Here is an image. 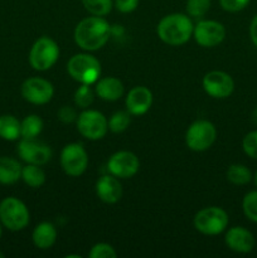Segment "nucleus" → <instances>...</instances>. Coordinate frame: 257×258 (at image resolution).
I'll list each match as a JSON object with an SVG mask.
<instances>
[{
	"mask_svg": "<svg viewBox=\"0 0 257 258\" xmlns=\"http://www.w3.org/2000/svg\"><path fill=\"white\" fill-rule=\"evenodd\" d=\"M110 34L111 28L108 23L95 15L78 23L75 30V40L82 49L96 50L106 44Z\"/></svg>",
	"mask_w": 257,
	"mask_h": 258,
	"instance_id": "nucleus-1",
	"label": "nucleus"
},
{
	"mask_svg": "<svg viewBox=\"0 0 257 258\" xmlns=\"http://www.w3.org/2000/svg\"><path fill=\"white\" fill-rule=\"evenodd\" d=\"M193 30V23L189 17L179 13L166 15L158 25V34L160 39L170 45H180L188 42Z\"/></svg>",
	"mask_w": 257,
	"mask_h": 258,
	"instance_id": "nucleus-2",
	"label": "nucleus"
},
{
	"mask_svg": "<svg viewBox=\"0 0 257 258\" xmlns=\"http://www.w3.org/2000/svg\"><path fill=\"white\" fill-rule=\"evenodd\" d=\"M68 73L82 85H92L101 75V64L93 55L76 54L67 64Z\"/></svg>",
	"mask_w": 257,
	"mask_h": 258,
	"instance_id": "nucleus-3",
	"label": "nucleus"
},
{
	"mask_svg": "<svg viewBox=\"0 0 257 258\" xmlns=\"http://www.w3.org/2000/svg\"><path fill=\"white\" fill-rule=\"evenodd\" d=\"M0 219L10 231H22L29 223V212L22 201L10 197L0 203Z\"/></svg>",
	"mask_w": 257,
	"mask_h": 258,
	"instance_id": "nucleus-4",
	"label": "nucleus"
},
{
	"mask_svg": "<svg viewBox=\"0 0 257 258\" xmlns=\"http://www.w3.org/2000/svg\"><path fill=\"white\" fill-rule=\"evenodd\" d=\"M194 226L201 233L216 236L228 226V216L218 207H209L199 211L194 217Z\"/></svg>",
	"mask_w": 257,
	"mask_h": 258,
	"instance_id": "nucleus-5",
	"label": "nucleus"
},
{
	"mask_svg": "<svg viewBox=\"0 0 257 258\" xmlns=\"http://www.w3.org/2000/svg\"><path fill=\"white\" fill-rule=\"evenodd\" d=\"M59 57V48L57 43L48 37L38 39L33 44L29 54V62L37 71H47L57 62Z\"/></svg>",
	"mask_w": 257,
	"mask_h": 258,
	"instance_id": "nucleus-6",
	"label": "nucleus"
},
{
	"mask_svg": "<svg viewBox=\"0 0 257 258\" xmlns=\"http://www.w3.org/2000/svg\"><path fill=\"white\" fill-rule=\"evenodd\" d=\"M217 136L216 127L207 120H199L191 123L185 135V143L190 150L204 151L212 146Z\"/></svg>",
	"mask_w": 257,
	"mask_h": 258,
	"instance_id": "nucleus-7",
	"label": "nucleus"
},
{
	"mask_svg": "<svg viewBox=\"0 0 257 258\" xmlns=\"http://www.w3.org/2000/svg\"><path fill=\"white\" fill-rule=\"evenodd\" d=\"M77 128L85 138L90 140H100L107 133L108 122L105 116L98 111L87 110L78 116Z\"/></svg>",
	"mask_w": 257,
	"mask_h": 258,
	"instance_id": "nucleus-8",
	"label": "nucleus"
},
{
	"mask_svg": "<svg viewBox=\"0 0 257 258\" xmlns=\"http://www.w3.org/2000/svg\"><path fill=\"white\" fill-rule=\"evenodd\" d=\"M60 164L66 174L71 176H80L87 169L88 155L82 145L70 144L62 150Z\"/></svg>",
	"mask_w": 257,
	"mask_h": 258,
	"instance_id": "nucleus-9",
	"label": "nucleus"
},
{
	"mask_svg": "<svg viewBox=\"0 0 257 258\" xmlns=\"http://www.w3.org/2000/svg\"><path fill=\"white\" fill-rule=\"evenodd\" d=\"M53 86L43 78H28L22 85V95L28 102L34 105H44L53 97Z\"/></svg>",
	"mask_w": 257,
	"mask_h": 258,
	"instance_id": "nucleus-10",
	"label": "nucleus"
},
{
	"mask_svg": "<svg viewBox=\"0 0 257 258\" xmlns=\"http://www.w3.org/2000/svg\"><path fill=\"white\" fill-rule=\"evenodd\" d=\"M18 154L28 164L44 165L52 158V150L49 146L34 139H23L18 146Z\"/></svg>",
	"mask_w": 257,
	"mask_h": 258,
	"instance_id": "nucleus-11",
	"label": "nucleus"
},
{
	"mask_svg": "<svg viewBox=\"0 0 257 258\" xmlns=\"http://www.w3.org/2000/svg\"><path fill=\"white\" fill-rule=\"evenodd\" d=\"M140 161L135 154L130 151H118L113 154L107 163V169L116 178H131L138 173Z\"/></svg>",
	"mask_w": 257,
	"mask_h": 258,
	"instance_id": "nucleus-12",
	"label": "nucleus"
},
{
	"mask_svg": "<svg viewBox=\"0 0 257 258\" xmlns=\"http://www.w3.org/2000/svg\"><path fill=\"white\" fill-rule=\"evenodd\" d=\"M193 32L197 43L202 47H216L226 37L223 25L214 20H202L194 27Z\"/></svg>",
	"mask_w": 257,
	"mask_h": 258,
	"instance_id": "nucleus-13",
	"label": "nucleus"
},
{
	"mask_svg": "<svg viewBox=\"0 0 257 258\" xmlns=\"http://www.w3.org/2000/svg\"><path fill=\"white\" fill-rule=\"evenodd\" d=\"M203 87L214 98H226L233 92L234 82L229 75L222 71H212L203 78Z\"/></svg>",
	"mask_w": 257,
	"mask_h": 258,
	"instance_id": "nucleus-14",
	"label": "nucleus"
},
{
	"mask_svg": "<svg viewBox=\"0 0 257 258\" xmlns=\"http://www.w3.org/2000/svg\"><path fill=\"white\" fill-rule=\"evenodd\" d=\"M153 103V95L150 90L143 86L134 87L126 97V107L131 115H144Z\"/></svg>",
	"mask_w": 257,
	"mask_h": 258,
	"instance_id": "nucleus-15",
	"label": "nucleus"
},
{
	"mask_svg": "<svg viewBox=\"0 0 257 258\" xmlns=\"http://www.w3.org/2000/svg\"><path fill=\"white\" fill-rule=\"evenodd\" d=\"M226 244L234 252L248 253L254 247L252 233L242 227H233L226 234Z\"/></svg>",
	"mask_w": 257,
	"mask_h": 258,
	"instance_id": "nucleus-16",
	"label": "nucleus"
},
{
	"mask_svg": "<svg viewBox=\"0 0 257 258\" xmlns=\"http://www.w3.org/2000/svg\"><path fill=\"white\" fill-rule=\"evenodd\" d=\"M96 191L98 198L108 204L116 203L122 196V188L113 175H103L96 183Z\"/></svg>",
	"mask_w": 257,
	"mask_h": 258,
	"instance_id": "nucleus-17",
	"label": "nucleus"
},
{
	"mask_svg": "<svg viewBox=\"0 0 257 258\" xmlns=\"http://www.w3.org/2000/svg\"><path fill=\"white\" fill-rule=\"evenodd\" d=\"M96 92L102 100L116 101L122 96L123 86L117 78L106 77L98 81L96 85Z\"/></svg>",
	"mask_w": 257,
	"mask_h": 258,
	"instance_id": "nucleus-18",
	"label": "nucleus"
},
{
	"mask_svg": "<svg viewBox=\"0 0 257 258\" xmlns=\"http://www.w3.org/2000/svg\"><path fill=\"white\" fill-rule=\"evenodd\" d=\"M55 239H57V229L49 222L38 224L33 232V242L38 248H49L54 244Z\"/></svg>",
	"mask_w": 257,
	"mask_h": 258,
	"instance_id": "nucleus-19",
	"label": "nucleus"
},
{
	"mask_svg": "<svg viewBox=\"0 0 257 258\" xmlns=\"http://www.w3.org/2000/svg\"><path fill=\"white\" fill-rule=\"evenodd\" d=\"M22 166L17 160L0 158V183L13 184L22 178Z\"/></svg>",
	"mask_w": 257,
	"mask_h": 258,
	"instance_id": "nucleus-20",
	"label": "nucleus"
},
{
	"mask_svg": "<svg viewBox=\"0 0 257 258\" xmlns=\"http://www.w3.org/2000/svg\"><path fill=\"white\" fill-rule=\"evenodd\" d=\"M20 136V122L12 115L0 116V138L5 140H17Z\"/></svg>",
	"mask_w": 257,
	"mask_h": 258,
	"instance_id": "nucleus-21",
	"label": "nucleus"
},
{
	"mask_svg": "<svg viewBox=\"0 0 257 258\" xmlns=\"http://www.w3.org/2000/svg\"><path fill=\"white\" fill-rule=\"evenodd\" d=\"M43 128V121L39 116L30 115L20 123V135L23 139H35Z\"/></svg>",
	"mask_w": 257,
	"mask_h": 258,
	"instance_id": "nucleus-22",
	"label": "nucleus"
},
{
	"mask_svg": "<svg viewBox=\"0 0 257 258\" xmlns=\"http://www.w3.org/2000/svg\"><path fill=\"white\" fill-rule=\"evenodd\" d=\"M22 178L32 188H39L43 185L45 181V174L39 165H34V164H29L25 168L22 169Z\"/></svg>",
	"mask_w": 257,
	"mask_h": 258,
	"instance_id": "nucleus-23",
	"label": "nucleus"
},
{
	"mask_svg": "<svg viewBox=\"0 0 257 258\" xmlns=\"http://www.w3.org/2000/svg\"><path fill=\"white\" fill-rule=\"evenodd\" d=\"M227 178L231 183L236 185H243L251 181L252 174L247 166L241 165V164H234L231 165L227 170Z\"/></svg>",
	"mask_w": 257,
	"mask_h": 258,
	"instance_id": "nucleus-24",
	"label": "nucleus"
},
{
	"mask_svg": "<svg viewBox=\"0 0 257 258\" xmlns=\"http://www.w3.org/2000/svg\"><path fill=\"white\" fill-rule=\"evenodd\" d=\"M83 7L96 17H103L112 9V0H82Z\"/></svg>",
	"mask_w": 257,
	"mask_h": 258,
	"instance_id": "nucleus-25",
	"label": "nucleus"
},
{
	"mask_svg": "<svg viewBox=\"0 0 257 258\" xmlns=\"http://www.w3.org/2000/svg\"><path fill=\"white\" fill-rule=\"evenodd\" d=\"M128 123H130V115L125 111H118L111 116L110 121H108V128L112 133H122L127 128Z\"/></svg>",
	"mask_w": 257,
	"mask_h": 258,
	"instance_id": "nucleus-26",
	"label": "nucleus"
},
{
	"mask_svg": "<svg viewBox=\"0 0 257 258\" xmlns=\"http://www.w3.org/2000/svg\"><path fill=\"white\" fill-rule=\"evenodd\" d=\"M211 8V0H188L186 12L193 18H202Z\"/></svg>",
	"mask_w": 257,
	"mask_h": 258,
	"instance_id": "nucleus-27",
	"label": "nucleus"
},
{
	"mask_svg": "<svg viewBox=\"0 0 257 258\" xmlns=\"http://www.w3.org/2000/svg\"><path fill=\"white\" fill-rule=\"evenodd\" d=\"M242 207L247 218L257 223V191H249L246 194Z\"/></svg>",
	"mask_w": 257,
	"mask_h": 258,
	"instance_id": "nucleus-28",
	"label": "nucleus"
},
{
	"mask_svg": "<svg viewBox=\"0 0 257 258\" xmlns=\"http://www.w3.org/2000/svg\"><path fill=\"white\" fill-rule=\"evenodd\" d=\"M75 102L78 107L87 108L93 102V92L90 85H82L75 93Z\"/></svg>",
	"mask_w": 257,
	"mask_h": 258,
	"instance_id": "nucleus-29",
	"label": "nucleus"
},
{
	"mask_svg": "<svg viewBox=\"0 0 257 258\" xmlns=\"http://www.w3.org/2000/svg\"><path fill=\"white\" fill-rule=\"evenodd\" d=\"M88 256L91 258H115L117 254H116L113 247L110 246V244L98 243L92 247Z\"/></svg>",
	"mask_w": 257,
	"mask_h": 258,
	"instance_id": "nucleus-30",
	"label": "nucleus"
},
{
	"mask_svg": "<svg viewBox=\"0 0 257 258\" xmlns=\"http://www.w3.org/2000/svg\"><path fill=\"white\" fill-rule=\"evenodd\" d=\"M243 150L249 158L257 159V130L247 134L243 139Z\"/></svg>",
	"mask_w": 257,
	"mask_h": 258,
	"instance_id": "nucleus-31",
	"label": "nucleus"
},
{
	"mask_svg": "<svg viewBox=\"0 0 257 258\" xmlns=\"http://www.w3.org/2000/svg\"><path fill=\"white\" fill-rule=\"evenodd\" d=\"M221 3V7L224 10L231 13L239 12V10L244 9V8L248 5L249 0H219Z\"/></svg>",
	"mask_w": 257,
	"mask_h": 258,
	"instance_id": "nucleus-32",
	"label": "nucleus"
},
{
	"mask_svg": "<svg viewBox=\"0 0 257 258\" xmlns=\"http://www.w3.org/2000/svg\"><path fill=\"white\" fill-rule=\"evenodd\" d=\"M139 0H115V7L121 13H131L138 8Z\"/></svg>",
	"mask_w": 257,
	"mask_h": 258,
	"instance_id": "nucleus-33",
	"label": "nucleus"
},
{
	"mask_svg": "<svg viewBox=\"0 0 257 258\" xmlns=\"http://www.w3.org/2000/svg\"><path fill=\"white\" fill-rule=\"evenodd\" d=\"M76 117H77V116H76L75 108L68 107V106H63V107L58 111V118L65 123L72 122V121L76 120Z\"/></svg>",
	"mask_w": 257,
	"mask_h": 258,
	"instance_id": "nucleus-34",
	"label": "nucleus"
},
{
	"mask_svg": "<svg viewBox=\"0 0 257 258\" xmlns=\"http://www.w3.org/2000/svg\"><path fill=\"white\" fill-rule=\"evenodd\" d=\"M249 35H251L252 42H253L254 45L257 47V15L252 19L251 27H249Z\"/></svg>",
	"mask_w": 257,
	"mask_h": 258,
	"instance_id": "nucleus-35",
	"label": "nucleus"
},
{
	"mask_svg": "<svg viewBox=\"0 0 257 258\" xmlns=\"http://www.w3.org/2000/svg\"><path fill=\"white\" fill-rule=\"evenodd\" d=\"M253 121L257 123V108L254 110V112H253Z\"/></svg>",
	"mask_w": 257,
	"mask_h": 258,
	"instance_id": "nucleus-36",
	"label": "nucleus"
},
{
	"mask_svg": "<svg viewBox=\"0 0 257 258\" xmlns=\"http://www.w3.org/2000/svg\"><path fill=\"white\" fill-rule=\"evenodd\" d=\"M254 183H256V185H257V173H256V175H254Z\"/></svg>",
	"mask_w": 257,
	"mask_h": 258,
	"instance_id": "nucleus-37",
	"label": "nucleus"
},
{
	"mask_svg": "<svg viewBox=\"0 0 257 258\" xmlns=\"http://www.w3.org/2000/svg\"><path fill=\"white\" fill-rule=\"evenodd\" d=\"M3 257H4V254H3L2 252H0V258H3Z\"/></svg>",
	"mask_w": 257,
	"mask_h": 258,
	"instance_id": "nucleus-38",
	"label": "nucleus"
},
{
	"mask_svg": "<svg viewBox=\"0 0 257 258\" xmlns=\"http://www.w3.org/2000/svg\"><path fill=\"white\" fill-rule=\"evenodd\" d=\"M0 237H2V227H0Z\"/></svg>",
	"mask_w": 257,
	"mask_h": 258,
	"instance_id": "nucleus-39",
	"label": "nucleus"
}]
</instances>
